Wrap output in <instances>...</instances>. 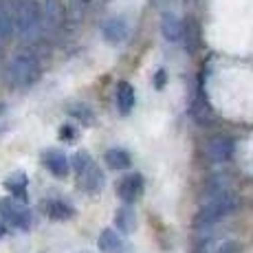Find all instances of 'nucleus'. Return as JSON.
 I'll return each mask as SVG.
<instances>
[{
  "mask_svg": "<svg viewBox=\"0 0 253 253\" xmlns=\"http://www.w3.org/2000/svg\"><path fill=\"white\" fill-rule=\"evenodd\" d=\"M73 169H75L77 185H80L86 194H99L101 189H104L106 176L88 152L80 150V152L73 157Z\"/></svg>",
  "mask_w": 253,
  "mask_h": 253,
  "instance_id": "20e7f679",
  "label": "nucleus"
},
{
  "mask_svg": "<svg viewBox=\"0 0 253 253\" xmlns=\"http://www.w3.org/2000/svg\"><path fill=\"white\" fill-rule=\"evenodd\" d=\"M115 225L121 233H132L137 229V216H134L132 209L126 205V207H121L115 211Z\"/></svg>",
  "mask_w": 253,
  "mask_h": 253,
  "instance_id": "f3484780",
  "label": "nucleus"
},
{
  "mask_svg": "<svg viewBox=\"0 0 253 253\" xmlns=\"http://www.w3.org/2000/svg\"><path fill=\"white\" fill-rule=\"evenodd\" d=\"M27 185H29V178L24 176L22 172H16L4 181V187L11 192V196H16L18 201H27Z\"/></svg>",
  "mask_w": 253,
  "mask_h": 253,
  "instance_id": "6ab92c4d",
  "label": "nucleus"
},
{
  "mask_svg": "<svg viewBox=\"0 0 253 253\" xmlns=\"http://www.w3.org/2000/svg\"><path fill=\"white\" fill-rule=\"evenodd\" d=\"M13 27L22 40H31L42 31V11L36 0H11Z\"/></svg>",
  "mask_w": 253,
  "mask_h": 253,
  "instance_id": "7ed1b4c3",
  "label": "nucleus"
},
{
  "mask_svg": "<svg viewBox=\"0 0 253 253\" xmlns=\"http://www.w3.org/2000/svg\"><path fill=\"white\" fill-rule=\"evenodd\" d=\"M143 176H141L139 172L134 174H128V176H124L117 185V194H119V198L126 203V205H132V203H137L141 198V194H143Z\"/></svg>",
  "mask_w": 253,
  "mask_h": 253,
  "instance_id": "0eeeda50",
  "label": "nucleus"
},
{
  "mask_svg": "<svg viewBox=\"0 0 253 253\" xmlns=\"http://www.w3.org/2000/svg\"><path fill=\"white\" fill-rule=\"evenodd\" d=\"M181 40L185 42V48L189 53H194L201 44V31H198V24L194 20H185L183 22V33H181Z\"/></svg>",
  "mask_w": 253,
  "mask_h": 253,
  "instance_id": "a211bd4d",
  "label": "nucleus"
},
{
  "mask_svg": "<svg viewBox=\"0 0 253 253\" xmlns=\"http://www.w3.org/2000/svg\"><path fill=\"white\" fill-rule=\"evenodd\" d=\"M216 253H240V245H238V242H233V240L222 242V245L216 249Z\"/></svg>",
  "mask_w": 253,
  "mask_h": 253,
  "instance_id": "412c9836",
  "label": "nucleus"
},
{
  "mask_svg": "<svg viewBox=\"0 0 253 253\" xmlns=\"http://www.w3.org/2000/svg\"><path fill=\"white\" fill-rule=\"evenodd\" d=\"M4 231H7V225H4V220H0V238L4 236Z\"/></svg>",
  "mask_w": 253,
  "mask_h": 253,
  "instance_id": "393cba45",
  "label": "nucleus"
},
{
  "mask_svg": "<svg viewBox=\"0 0 253 253\" xmlns=\"http://www.w3.org/2000/svg\"><path fill=\"white\" fill-rule=\"evenodd\" d=\"M42 211H44L46 218L51 220H69V218L75 216V209H73L66 201H60V198H48V201L42 203Z\"/></svg>",
  "mask_w": 253,
  "mask_h": 253,
  "instance_id": "f8f14e48",
  "label": "nucleus"
},
{
  "mask_svg": "<svg viewBox=\"0 0 253 253\" xmlns=\"http://www.w3.org/2000/svg\"><path fill=\"white\" fill-rule=\"evenodd\" d=\"M11 36H16V27H13V4H11V0H0V40L7 42Z\"/></svg>",
  "mask_w": 253,
  "mask_h": 253,
  "instance_id": "4468645a",
  "label": "nucleus"
},
{
  "mask_svg": "<svg viewBox=\"0 0 253 253\" xmlns=\"http://www.w3.org/2000/svg\"><path fill=\"white\" fill-rule=\"evenodd\" d=\"M128 33H130V24L126 18L121 16H115L110 18V20L104 22V27H101V36H104V40L108 42V44H124L126 40H128Z\"/></svg>",
  "mask_w": 253,
  "mask_h": 253,
  "instance_id": "1a4fd4ad",
  "label": "nucleus"
},
{
  "mask_svg": "<svg viewBox=\"0 0 253 253\" xmlns=\"http://www.w3.org/2000/svg\"><path fill=\"white\" fill-rule=\"evenodd\" d=\"M92 2V0H71V7L73 9H75V11L77 13H80V11H84V9L86 7H88V4Z\"/></svg>",
  "mask_w": 253,
  "mask_h": 253,
  "instance_id": "5701e85b",
  "label": "nucleus"
},
{
  "mask_svg": "<svg viewBox=\"0 0 253 253\" xmlns=\"http://www.w3.org/2000/svg\"><path fill=\"white\" fill-rule=\"evenodd\" d=\"M181 33H183L181 18H178L176 13H172V11H165L163 18H161V36H163V40L176 44V42H181Z\"/></svg>",
  "mask_w": 253,
  "mask_h": 253,
  "instance_id": "ddd939ff",
  "label": "nucleus"
},
{
  "mask_svg": "<svg viewBox=\"0 0 253 253\" xmlns=\"http://www.w3.org/2000/svg\"><path fill=\"white\" fill-rule=\"evenodd\" d=\"M233 150H236V145L229 137H213L205 145V154L211 163H227L233 157Z\"/></svg>",
  "mask_w": 253,
  "mask_h": 253,
  "instance_id": "6e6552de",
  "label": "nucleus"
},
{
  "mask_svg": "<svg viewBox=\"0 0 253 253\" xmlns=\"http://www.w3.org/2000/svg\"><path fill=\"white\" fill-rule=\"evenodd\" d=\"M2 46H4V40H0V62H2Z\"/></svg>",
  "mask_w": 253,
  "mask_h": 253,
  "instance_id": "bb28decb",
  "label": "nucleus"
},
{
  "mask_svg": "<svg viewBox=\"0 0 253 253\" xmlns=\"http://www.w3.org/2000/svg\"><path fill=\"white\" fill-rule=\"evenodd\" d=\"M115 101H117V108H119V113H121V115H128L130 110L134 108L137 95H134V88L128 84V82H119V84H117Z\"/></svg>",
  "mask_w": 253,
  "mask_h": 253,
  "instance_id": "2eb2a0df",
  "label": "nucleus"
},
{
  "mask_svg": "<svg viewBox=\"0 0 253 253\" xmlns=\"http://www.w3.org/2000/svg\"><path fill=\"white\" fill-rule=\"evenodd\" d=\"M71 115L73 117H77L80 121H84V124H90V117H92V113L88 110V106H82V104H77V106H73L71 108Z\"/></svg>",
  "mask_w": 253,
  "mask_h": 253,
  "instance_id": "aec40b11",
  "label": "nucleus"
},
{
  "mask_svg": "<svg viewBox=\"0 0 253 253\" xmlns=\"http://www.w3.org/2000/svg\"><path fill=\"white\" fill-rule=\"evenodd\" d=\"M42 163H44V168L55 178H66L71 172L69 159H66V154L60 152V150H46V152L42 154Z\"/></svg>",
  "mask_w": 253,
  "mask_h": 253,
  "instance_id": "9d476101",
  "label": "nucleus"
},
{
  "mask_svg": "<svg viewBox=\"0 0 253 253\" xmlns=\"http://www.w3.org/2000/svg\"><path fill=\"white\" fill-rule=\"evenodd\" d=\"M42 75V66L33 53L22 51L18 55H13V60L7 66V80L9 86L16 90H27L40 80Z\"/></svg>",
  "mask_w": 253,
  "mask_h": 253,
  "instance_id": "f03ea898",
  "label": "nucleus"
},
{
  "mask_svg": "<svg viewBox=\"0 0 253 253\" xmlns=\"http://www.w3.org/2000/svg\"><path fill=\"white\" fill-rule=\"evenodd\" d=\"M163 84H165V71H159V73H157V86L161 88Z\"/></svg>",
  "mask_w": 253,
  "mask_h": 253,
  "instance_id": "b1692460",
  "label": "nucleus"
},
{
  "mask_svg": "<svg viewBox=\"0 0 253 253\" xmlns=\"http://www.w3.org/2000/svg\"><path fill=\"white\" fill-rule=\"evenodd\" d=\"M130 163H132V159H130V154L126 152L124 148H110L108 152H106V165H108L110 169H115V172L128 169Z\"/></svg>",
  "mask_w": 253,
  "mask_h": 253,
  "instance_id": "dca6fc26",
  "label": "nucleus"
},
{
  "mask_svg": "<svg viewBox=\"0 0 253 253\" xmlns=\"http://www.w3.org/2000/svg\"><path fill=\"white\" fill-rule=\"evenodd\" d=\"M0 132H4V126L2 124H0Z\"/></svg>",
  "mask_w": 253,
  "mask_h": 253,
  "instance_id": "cd10ccee",
  "label": "nucleus"
},
{
  "mask_svg": "<svg viewBox=\"0 0 253 253\" xmlns=\"http://www.w3.org/2000/svg\"><path fill=\"white\" fill-rule=\"evenodd\" d=\"M4 113H7V106H4V104H0V117H2Z\"/></svg>",
  "mask_w": 253,
  "mask_h": 253,
  "instance_id": "a878e982",
  "label": "nucleus"
},
{
  "mask_svg": "<svg viewBox=\"0 0 253 253\" xmlns=\"http://www.w3.org/2000/svg\"><path fill=\"white\" fill-rule=\"evenodd\" d=\"M60 137L64 141H73V139H75V128H73V126H62Z\"/></svg>",
  "mask_w": 253,
  "mask_h": 253,
  "instance_id": "4be33fe9",
  "label": "nucleus"
},
{
  "mask_svg": "<svg viewBox=\"0 0 253 253\" xmlns=\"http://www.w3.org/2000/svg\"><path fill=\"white\" fill-rule=\"evenodd\" d=\"M99 249L104 253H128V242L124 240L121 233H117L115 229H104L99 233V240H97Z\"/></svg>",
  "mask_w": 253,
  "mask_h": 253,
  "instance_id": "9b49d317",
  "label": "nucleus"
},
{
  "mask_svg": "<svg viewBox=\"0 0 253 253\" xmlns=\"http://www.w3.org/2000/svg\"><path fill=\"white\" fill-rule=\"evenodd\" d=\"M42 11V31L44 33H57L66 22V9L62 0H44L40 4Z\"/></svg>",
  "mask_w": 253,
  "mask_h": 253,
  "instance_id": "423d86ee",
  "label": "nucleus"
},
{
  "mask_svg": "<svg viewBox=\"0 0 253 253\" xmlns=\"http://www.w3.org/2000/svg\"><path fill=\"white\" fill-rule=\"evenodd\" d=\"M238 207H240V198H238L231 189L213 194V196H207V201L203 203L201 209L196 211V216H194V227H196V229H205L209 225H216L218 220L231 216Z\"/></svg>",
  "mask_w": 253,
  "mask_h": 253,
  "instance_id": "f257e3e1",
  "label": "nucleus"
},
{
  "mask_svg": "<svg viewBox=\"0 0 253 253\" xmlns=\"http://www.w3.org/2000/svg\"><path fill=\"white\" fill-rule=\"evenodd\" d=\"M0 216L4 222L20 231H27L31 227V211L27 209L24 201H16V198H0Z\"/></svg>",
  "mask_w": 253,
  "mask_h": 253,
  "instance_id": "39448f33",
  "label": "nucleus"
}]
</instances>
